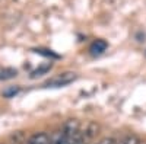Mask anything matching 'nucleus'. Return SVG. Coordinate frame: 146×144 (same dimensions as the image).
<instances>
[{
	"mask_svg": "<svg viewBox=\"0 0 146 144\" xmlns=\"http://www.w3.org/2000/svg\"><path fill=\"white\" fill-rule=\"evenodd\" d=\"M76 77H78L76 73H73V71H66V73H62V74H58L57 77L48 80L45 83V86L47 87H63V86L70 85L72 82H75Z\"/></svg>",
	"mask_w": 146,
	"mask_h": 144,
	"instance_id": "obj_1",
	"label": "nucleus"
},
{
	"mask_svg": "<svg viewBox=\"0 0 146 144\" xmlns=\"http://www.w3.org/2000/svg\"><path fill=\"white\" fill-rule=\"evenodd\" d=\"M63 131L66 135H73L80 131V122L78 119H67L63 125Z\"/></svg>",
	"mask_w": 146,
	"mask_h": 144,
	"instance_id": "obj_2",
	"label": "nucleus"
},
{
	"mask_svg": "<svg viewBox=\"0 0 146 144\" xmlns=\"http://www.w3.org/2000/svg\"><path fill=\"white\" fill-rule=\"evenodd\" d=\"M98 131H100V125H98V124H96V122H89V124L86 125V128H85V131L82 133L83 140H85V141H91L92 138L96 137Z\"/></svg>",
	"mask_w": 146,
	"mask_h": 144,
	"instance_id": "obj_3",
	"label": "nucleus"
},
{
	"mask_svg": "<svg viewBox=\"0 0 146 144\" xmlns=\"http://www.w3.org/2000/svg\"><path fill=\"white\" fill-rule=\"evenodd\" d=\"M28 144H50V135L45 133H36L29 138Z\"/></svg>",
	"mask_w": 146,
	"mask_h": 144,
	"instance_id": "obj_4",
	"label": "nucleus"
},
{
	"mask_svg": "<svg viewBox=\"0 0 146 144\" xmlns=\"http://www.w3.org/2000/svg\"><path fill=\"white\" fill-rule=\"evenodd\" d=\"M64 141H66V134H64L63 128L54 131L50 135V144H64Z\"/></svg>",
	"mask_w": 146,
	"mask_h": 144,
	"instance_id": "obj_5",
	"label": "nucleus"
},
{
	"mask_svg": "<svg viewBox=\"0 0 146 144\" xmlns=\"http://www.w3.org/2000/svg\"><path fill=\"white\" fill-rule=\"evenodd\" d=\"M107 50V42L104 39H96L92 45H91V51L92 54H101Z\"/></svg>",
	"mask_w": 146,
	"mask_h": 144,
	"instance_id": "obj_6",
	"label": "nucleus"
},
{
	"mask_svg": "<svg viewBox=\"0 0 146 144\" xmlns=\"http://www.w3.org/2000/svg\"><path fill=\"white\" fill-rule=\"evenodd\" d=\"M16 76V70H12V68H5V70H0V80H7Z\"/></svg>",
	"mask_w": 146,
	"mask_h": 144,
	"instance_id": "obj_7",
	"label": "nucleus"
},
{
	"mask_svg": "<svg viewBox=\"0 0 146 144\" xmlns=\"http://www.w3.org/2000/svg\"><path fill=\"white\" fill-rule=\"evenodd\" d=\"M120 144H140V140H139V137H137V135L130 134V135L124 137V140L121 141Z\"/></svg>",
	"mask_w": 146,
	"mask_h": 144,
	"instance_id": "obj_8",
	"label": "nucleus"
},
{
	"mask_svg": "<svg viewBox=\"0 0 146 144\" xmlns=\"http://www.w3.org/2000/svg\"><path fill=\"white\" fill-rule=\"evenodd\" d=\"M50 67H51V66H44V67H41V68H36L34 73H32V77L40 76V74H42V73H47V71L50 70Z\"/></svg>",
	"mask_w": 146,
	"mask_h": 144,
	"instance_id": "obj_9",
	"label": "nucleus"
},
{
	"mask_svg": "<svg viewBox=\"0 0 146 144\" xmlns=\"http://www.w3.org/2000/svg\"><path fill=\"white\" fill-rule=\"evenodd\" d=\"M98 144H115V140H114L113 137H105V138H102Z\"/></svg>",
	"mask_w": 146,
	"mask_h": 144,
	"instance_id": "obj_10",
	"label": "nucleus"
},
{
	"mask_svg": "<svg viewBox=\"0 0 146 144\" xmlns=\"http://www.w3.org/2000/svg\"><path fill=\"white\" fill-rule=\"evenodd\" d=\"M16 92H18V89H12V90H9V92H6L5 95H6V96H10V95H13V93H16Z\"/></svg>",
	"mask_w": 146,
	"mask_h": 144,
	"instance_id": "obj_11",
	"label": "nucleus"
},
{
	"mask_svg": "<svg viewBox=\"0 0 146 144\" xmlns=\"http://www.w3.org/2000/svg\"><path fill=\"white\" fill-rule=\"evenodd\" d=\"M145 57H146V51H145Z\"/></svg>",
	"mask_w": 146,
	"mask_h": 144,
	"instance_id": "obj_12",
	"label": "nucleus"
},
{
	"mask_svg": "<svg viewBox=\"0 0 146 144\" xmlns=\"http://www.w3.org/2000/svg\"><path fill=\"white\" fill-rule=\"evenodd\" d=\"M140 144H142V143H140ZM143 144H145V143H143Z\"/></svg>",
	"mask_w": 146,
	"mask_h": 144,
	"instance_id": "obj_13",
	"label": "nucleus"
}]
</instances>
